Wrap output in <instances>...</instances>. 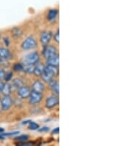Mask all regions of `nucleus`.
I'll use <instances>...</instances> for the list:
<instances>
[{
	"label": "nucleus",
	"mask_w": 132,
	"mask_h": 146,
	"mask_svg": "<svg viewBox=\"0 0 132 146\" xmlns=\"http://www.w3.org/2000/svg\"><path fill=\"white\" fill-rule=\"evenodd\" d=\"M59 104V98L56 96H50L46 100V106L48 109H52Z\"/></svg>",
	"instance_id": "8"
},
{
	"label": "nucleus",
	"mask_w": 132,
	"mask_h": 146,
	"mask_svg": "<svg viewBox=\"0 0 132 146\" xmlns=\"http://www.w3.org/2000/svg\"><path fill=\"white\" fill-rule=\"evenodd\" d=\"M12 104H13V102L10 95H4V98L0 101L1 109L3 111L9 110L12 106Z\"/></svg>",
	"instance_id": "3"
},
{
	"label": "nucleus",
	"mask_w": 132,
	"mask_h": 146,
	"mask_svg": "<svg viewBox=\"0 0 132 146\" xmlns=\"http://www.w3.org/2000/svg\"><path fill=\"white\" fill-rule=\"evenodd\" d=\"M5 72L2 70V68H0V81L2 80H3L4 78H5Z\"/></svg>",
	"instance_id": "25"
},
{
	"label": "nucleus",
	"mask_w": 132,
	"mask_h": 146,
	"mask_svg": "<svg viewBox=\"0 0 132 146\" xmlns=\"http://www.w3.org/2000/svg\"><path fill=\"white\" fill-rule=\"evenodd\" d=\"M39 55L37 52H33L26 55L24 58V62L25 64H35L38 62Z\"/></svg>",
	"instance_id": "2"
},
{
	"label": "nucleus",
	"mask_w": 132,
	"mask_h": 146,
	"mask_svg": "<svg viewBox=\"0 0 132 146\" xmlns=\"http://www.w3.org/2000/svg\"><path fill=\"white\" fill-rule=\"evenodd\" d=\"M4 41L5 43L6 46H9V44H10V41H9L8 38H4Z\"/></svg>",
	"instance_id": "28"
},
{
	"label": "nucleus",
	"mask_w": 132,
	"mask_h": 146,
	"mask_svg": "<svg viewBox=\"0 0 132 146\" xmlns=\"http://www.w3.org/2000/svg\"><path fill=\"white\" fill-rule=\"evenodd\" d=\"M44 71V66L43 64H38L35 67V70H34V74L37 76H40L43 73Z\"/></svg>",
	"instance_id": "15"
},
{
	"label": "nucleus",
	"mask_w": 132,
	"mask_h": 146,
	"mask_svg": "<svg viewBox=\"0 0 132 146\" xmlns=\"http://www.w3.org/2000/svg\"><path fill=\"white\" fill-rule=\"evenodd\" d=\"M35 64H25V66H23V70H24L26 72L31 74L34 72L35 70Z\"/></svg>",
	"instance_id": "16"
},
{
	"label": "nucleus",
	"mask_w": 132,
	"mask_h": 146,
	"mask_svg": "<svg viewBox=\"0 0 132 146\" xmlns=\"http://www.w3.org/2000/svg\"><path fill=\"white\" fill-rule=\"evenodd\" d=\"M54 38H55V41L56 43L60 42V31H57V32L55 33V36H54Z\"/></svg>",
	"instance_id": "24"
},
{
	"label": "nucleus",
	"mask_w": 132,
	"mask_h": 146,
	"mask_svg": "<svg viewBox=\"0 0 132 146\" xmlns=\"http://www.w3.org/2000/svg\"><path fill=\"white\" fill-rule=\"evenodd\" d=\"M12 86H14L15 88H17V89H18V88L21 87L22 86H24V84H23V82H22V80H21V79L15 78L14 80H12Z\"/></svg>",
	"instance_id": "18"
},
{
	"label": "nucleus",
	"mask_w": 132,
	"mask_h": 146,
	"mask_svg": "<svg viewBox=\"0 0 132 146\" xmlns=\"http://www.w3.org/2000/svg\"><path fill=\"white\" fill-rule=\"evenodd\" d=\"M3 85H4L3 83H2V81H0V92H1V91H2V87H3Z\"/></svg>",
	"instance_id": "29"
},
{
	"label": "nucleus",
	"mask_w": 132,
	"mask_h": 146,
	"mask_svg": "<svg viewBox=\"0 0 132 146\" xmlns=\"http://www.w3.org/2000/svg\"><path fill=\"white\" fill-rule=\"evenodd\" d=\"M47 64L48 65L58 66L59 64H60V58H59V55L56 54V55H54V56H51V57L47 59Z\"/></svg>",
	"instance_id": "10"
},
{
	"label": "nucleus",
	"mask_w": 132,
	"mask_h": 146,
	"mask_svg": "<svg viewBox=\"0 0 132 146\" xmlns=\"http://www.w3.org/2000/svg\"><path fill=\"white\" fill-rule=\"evenodd\" d=\"M59 132H60V128L57 127V128H56L55 129H54V130L52 131V134H59Z\"/></svg>",
	"instance_id": "27"
},
{
	"label": "nucleus",
	"mask_w": 132,
	"mask_h": 146,
	"mask_svg": "<svg viewBox=\"0 0 132 146\" xmlns=\"http://www.w3.org/2000/svg\"><path fill=\"white\" fill-rule=\"evenodd\" d=\"M29 123H30V125H29V128H30V130H37V129H38L39 128L38 124L35 123V122H32V121H30Z\"/></svg>",
	"instance_id": "20"
},
{
	"label": "nucleus",
	"mask_w": 132,
	"mask_h": 146,
	"mask_svg": "<svg viewBox=\"0 0 132 146\" xmlns=\"http://www.w3.org/2000/svg\"><path fill=\"white\" fill-rule=\"evenodd\" d=\"M0 101H1V98H0Z\"/></svg>",
	"instance_id": "31"
},
{
	"label": "nucleus",
	"mask_w": 132,
	"mask_h": 146,
	"mask_svg": "<svg viewBox=\"0 0 132 146\" xmlns=\"http://www.w3.org/2000/svg\"><path fill=\"white\" fill-rule=\"evenodd\" d=\"M12 72H9V73H7V74L5 73L4 79H5L6 81H9V80H11V79H12Z\"/></svg>",
	"instance_id": "23"
},
{
	"label": "nucleus",
	"mask_w": 132,
	"mask_h": 146,
	"mask_svg": "<svg viewBox=\"0 0 132 146\" xmlns=\"http://www.w3.org/2000/svg\"><path fill=\"white\" fill-rule=\"evenodd\" d=\"M49 84L50 86H51V88L52 89L53 92H54L55 94H59V92H60L59 83L57 82V81H56L55 80H54V79H52V80H50L49 82Z\"/></svg>",
	"instance_id": "13"
},
{
	"label": "nucleus",
	"mask_w": 132,
	"mask_h": 146,
	"mask_svg": "<svg viewBox=\"0 0 132 146\" xmlns=\"http://www.w3.org/2000/svg\"><path fill=\"white\" fill-rule=\"evenodd\" d=\"M56 16H57V11L55 9L51 10L48 13V19L49 20H53L56 18Z\"/></svg>",
	"instance_id": "19"
},
{
	"label": "nucleus",
	"mask_w": 132,
	"mask_h": 146,
	"mask_svg": "<svg viewBox=\"0 0 132 146\" xmlns=\"http://www.w3.org/2000/svg\"><path fill=\"white\" fill-rule=\"evenodd\" d=\"M51 37H52V33L50 31H46V32L42 33L41 35V41L42 44L43 46H46L51 41Z\"/></svg>",
	"instance_id": "9"
},
{
	"label": "nucleus",
	"mask_w": 132,
	"mask_h": 146,
	"mask_svg": "<svg viewBox=\"0 0 132 146\" xmlns=\"http://www.w3.org/2000/svg\"><path fill=\"white\" fill-rule=\"evenodd\" d=\"M44 73H46V75L49 76L54 78L55 76L59 74V69L58 66H51V65H47L46 66H44Z\"/></svg>",
	"instance_id": "5"
},
{
	"label": "nucleus",
	"mask_w": 132,
	"mask_h": 146,
	"mask_svg": "<svg viewBox=\"0 0 132 146\" xmlns=\"http://www.w3.org/2000/svg\"><path fill=\"white\" fill-rule=\"evenodd\" d=\"M31 93V89L28 86H22L21 87L18 89V94L22 99H26L28 98Z\"/></svg>",
	"instance_id": "6"
},
{
	"label": "nucleus",
	"mask_w": 132,
	"mask_h": 146,
	"mask_svg": "<svg viewBox=\"0 0 132 146\" xmlns=\"http://www.w3.org/2000/svg\"><path fill=\"white\" fill-rule=\"evenodd\" d=\"M11 91H12V86H11V85H10L8 84H4L1 92L4 95H10V94L11 93Z\"/></svg>",
	"instance_id": "14"
},
{
	"label": "nucleus",
	"mask_w": 132,
	"mask_h": 146,
	"mask_svg": "<svg viewBox=\"0 0 132 146\" xmlns=\"http://www.w3.org/2000/svg\"><path fill=\"white\" fill-rule=\"evenodd\" d=\"M29 139V137L27 135H21L19 137H16V139L18 141H22V142H24V141L27 140Z\"/></svg>",
	"instance_id": "22"
},
{
	"label": "nucleus",
	"mask_w": 132,
	"mask_h": 146,
	"mask_svg": "<svg viewBox=\"0 0 132 146\" xmlns=\"http://www.w3.org/2000/svg\"><path fill=\"white\" fill-rule=\"evenodd\" d=\"M37 46V42L33 37L27 38L21 44V48L24 50H32Z\"/></svg>",
	"instance_id": "1"
},
{
	"label": "nucleus",
	"mask_w": 132,
	"mask_h": 146,
	"mask_svg": "<svg viewBox=\"0 0 132 146\" xmlns=\"http://www.w3.org/2000/svg\"><path fill=\"white\" fill-rule=\"evenodd\" d=\"M44 89H45V87H44L43 84L41 81H39V80H36L32 85L33 91L37 92L42 93L44 91Z\"/></svg>",
	"instance_id": "12"
},
{
	"label": "nucleus",
	"mask_w": 132,
	"mask_h": 146,
	"mask_svg": "<svg viewBox=\"0 0 132 146\" xmlns=\"http://www.w3.org/2000/svg\"><path fill=\"white\" fill-rule=\"evenodd\" d=\"M55 55H56V47L53 46H47V45L45 46V48L43 50V55L46 59Z\"/></svg>",
	"instance_id": "7"
},
{
	"label": "nucleus",
	"mask_w": 132,
	"mask_h": 146,
	"mask_svg": "<svg viewBox=\"0 0 132 146\" xmlns=\"http://www.w3.org/2000/svg\"><path fill=\"white\" fill-rule=\"evenodd\" d=\"M30 104L31 105H35L39 104L43 99L42 93H39L37 92L32 91L31 92L30 95Z\"/></svg>",
	"instance_id": "4"
},
{
	"label": "nucleus",
	"mask_w": 132,
	"mask_h": 146,
	"mask_svg": "<svg viewBox=\"0 0 132 146\" xmlns=\"http://www.w3.org/2000/svg\"><path fill=\"white\" fill-rule=\"evenodd\" d=\"M13 70L16 72L21 71V70H23V66H22V64H20V63H17V64H14V66H13Z\"/></svg>",
	"instance_id": "21"
},
{
	"label": "nucleus",
	"mask_w": 132,
	"mask_h": 146,
	"mask_svg": "<svg viewBox=\"0 0 132 146\" xmlns=\"http://www.w3.org/2000/svg\"><path fill=\"white\" fill-rule=\"evenodd\" d=\"M23 32L19 27H15L12 30V35L14 38H19L22 36Z\"/></svg>",
	"instance_id": "17"
},
{
	"label": "nucleus",
	"mask_w": 132,
	"mask_h": 146,
	"mask_svg": "<svg viewBox=\"0 0 132 146\" xmlns=\"http://www.w3.org/2000/svg\"><path fill=\"white\" fill-rule=\"evenodd\" d=\"M3 131H4V128H2L0 127V134H1V133H2Z\"/></svg>",
	"instance_id": "30"
},
{
	"label": "nucleus",
	"mask_w": 132,
	"mask_h": 146,
	"mask_svg": "<svg viewBox=\"0 0 132 146\" xmlns=\"http://www.w3.org/2000/svg\"><path fill=\"white\" fill-rule=\"evenodd\" d=\"M0 58L5 60H8L12 58V55L7 49L0 47Z\"/></svg>",
	"instance_id": "11"
},
{
	"label": "nucleus",
	"mask_w": 132,
	"mask_h": 146,
	"mask_svg": "<svg viewBox=\"0 0 132 146\" xmlns=\"http://www.w3.org/2000/svg\"><path fill=\"white\" fill-rule=\"evenodd\" d=\"M49 131V128H48V127H43V128L39 129V131H41V132Z\"/></svg>",
	"instance_id": "26"
}]
</instances>
